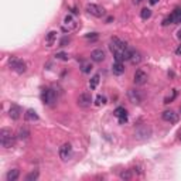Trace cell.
Listing matches in <instances>:
<instances>
[{
    "mask_svg": "<svg viewBox=\"0 0 181 181\" xmlns=\"http://www.w3.org/2000/svg\"><path fill=\"white\" fill-rule=\"evenodd\" d=\"M133 81H135L136 85H144L147 82V74L141 69H137L135 72V77H133Z\"/></svg>",
    "mask_w": 181,
    "mask_h": 181,
    "instance_id": "11",
    "label": "cell"
},
{
    "mask_svg": "<svg viewBox=\"0 0 181 181\" xmlns=\"http://www.w3.org/2000/svg\"><path fill=\"white\" fill-rule=\"evenodd\" d=\"M127 96H129V101L135 105H140L143 102V95H141V92L137 91V89H129Z\"/></svg>",
    "mask_w": 181,
    "mask_h": 181,
    "instance_id": "7",
    "label": "cell"
},
{
    "mask_svg": "<svg viewBox=\"0 0 181 181\" xmlns=\"http://www.w3.org/2000/svg\"><path fill=\"white\" fill-rule=\"evenodd\" d=\"M177 34H178V38H181V30H180V31H178V33H177Z\"/></svg>",
    "mask_w": 181,
    "mask_h": 181,
    "instance_id": "37",
    "label": "cell"
},
{
    "mask_svg": "<svg viewBox=\"0 0 181 181\" xmlns=\"http://www.w3.org/2000/svg\"><path fill=\"white\" fill-rule=\"evenodd\" d=\"M105 103H106V96H103V95H98V96H96L95 105L101 106V105H105Z\"/></svg>",
    "mask_w": 181,
    "mask_h": 181,
    "instance_id": "27",
    "label": "cell"
},
{
    "mask_svg": "<svg viewBox=\"0 0 181 181\" xmlns=\"http://www.w3.org/2000/svg\"><path fill=\"white\" fill-rule=\"evenodd\" d=\"M180 112H181V107H180Z\"/></svg>",
    "mask_w": 181,
    "mask_h": 181,
    "instance_id": "39",
    "label": "cell"
},
{
    "mask_svg": "<svg viewBox=\"0 0 181 181\" xmlns=\"http://www.w3.org/2000/svg\"><path fill=\"white\" fill-rule=\"evenodd\" d=\"M86 12H88L89 14L95 16V17H103L105 13H106L102 6H99V4H93V3L86 6Z\"/></svg>",
    "mask_w": 181,
    "mask_h": 181,
    "instance_id": "6",
    "label": "cell"
},
{
    "mask_svg": "<svg viewBox=\"0 0 181 181\" xmlns=\"http://www.w3.org/2000/svg\"><path fill=\"white\" fill-rule=\"evenodd\" d=\"M129 61L132 62V64H139V62L141 61V55H140V52L136 51V50L130 48V57H129Z\"/></svg>",
    "mask_w": 181,
    "mask_h": 181,
    "instance_id": "16",
    "label": "cell"
},
{
    "mask_svg": "<svg viewBox=\"0 0 181 181\" xmlns=\"http://www.w3.org/2000/svg\"><path fill=\"white\" fill-rule=\"evenodd\" d=\"M170 23L173 24H181V9H177L169 16Z\"/></svg>",
    "mask_w": 181,
    "mask_h": 181,
    "instance_id": "15",
    "label": "cell"
},
{
    "mask_svg": "<svg viewBox=\"0 0 181 181\" xmlns=\"http://www.w3.org/2000/svg\"><path fill=\"white\" fill-rule=\"evenodd\" d=\"M113 115L116 117H122V116H125V115H127V112H126V109L123 106H119V107H116L113 111Z\"/></svg>",
    "mask_w": 181,
    "mask_h": 181,
    "instance_id": "24",
    "label": "cell"
},
{
    "mask_svg": "<svg viewBox=\"0 0 181 181\" xmlns=\"http://www.w3.org/2000/svg\"><path fill=\"white\" fill-rule=\"evenodd\" d=\"M24 117H26V120H31V122H34V120H38V115L36 113L33 109H28V111L24 113Z\"/></svg>",
    "mask_w": 181,
    "mask_h": 181,
    "instance_id": "19",
    "label": "cell"
},
{
    "mask_svg": "<svg viewBox=\"0 0 181 181\" xmlns=\"http://www.w3.org/2000/svg\"><path fill=\"white\" fill-rule=\"evenodd\" d=\"M126 122H127V115H125V116L119 117V123H120V125H123V123H126Z\"/></svg>",
    "mask_w": 181,
    "mask_h": 181,
    "instance_id": "33",
    "label": "cell"
},
{
    "mask_svg": "<svg viewBox=\"0 0 181 181\" xmlns=\"http://www.w3.org/2000/svg\"><path fill=\"white\" fill-rule=\"evenodd\" d=\"M55 58H58V60H62V61H68V54H65V52H57L55 54Z\"/></svg>",
    "mask_w": 181,
    "mask_h": 181,
    "instance_id": "29",
    "label": "cell"
},
{
    "mask_svg": "<svg viewBox=\"0 0 181 181\" xmlns=\"http://www.w3.org/2000/svg\"><path fill=\"white\" fill-rule=\"evenodd\" d=\"M119 177L122 178V180L129 181V180H132L133 174H132V171H130V170H123V171H122V173H120V174H119Z\"/></svg>",
    "mask_w": 181,
    "mask_h": 181,
    "instance_id": "23",
    "label": "cell"
},
{
    "mask_svg": "<svg viewBox=\"0 0 181 181\" xmlns=\"http://www.w3.org/2000/svg\"><path fill=\"white\" fill-rule=\"evenodd\" d=\"M55 37H57V33H55V31H50V33L47 34V38H45L47 45L51 47L52 43H54V40H55Z\"/></svg>",
    "mask_w": 181,
    "mask_h": 181,
    "instance_id": "22",
    "label": "cell"
},
{
    "mask_svg": "<svg viewBox=\"0 0 181 181\" xmlns=\"http://www.w3.org/2000/svg\"><path fill=\"white\" fill-rule=\"evenodd\" d=\"M149 3H150L151 6H154V4H157V3H159V0H149Z\"/></svg>",
    "mask_w": 181,
    "mask_h": 181,
    "instance_id": "35",
    "label": "cell"
},
{
    "mask_svg": "<svg viewBox=\"0 0 181 181\" xmlns=\"http://www.w3.org/2000/svg\"><path fill=\"white\" fill-rule=\"evenodd\" d=\"M85 37L86 38H91V40H96V38H98V34H96V33H91V34H86Z\"/></svg>",
    "mask_w": 181,
    "mask_h": 181,
    "instance_id": "32",
    "label": "cell"
},
{
    "mask_svg": "<svg viewBox=\"0 0 181 181\" xmlns=\"http://www.w3.org/2000/svg\"><path fill=\"white\" fill-rule=\"evenodd\" d=\"M163 120H166L169 123H177L178 122V115L174 111H164L161 113Z\"/></svg>",
    "mask_w": 181,
    "mask_h": 181,
    "instance_id": "12",
    "label": "cell"
},
{
    "mask_svg": "<svg viewBox=\"0 0 181 181\" xmlns=\"http://www.w3.org/2000/svg\"><path fill=\"white\" fill-rule=\"evenodd\" d=\"M19 177H20V170L19 169H12V170H9L7 174H6L7 181H16Z\"/></svg>",
    "mask_w": 181,
    "mask_h": 181,
    "instance_id": "17",
    "label": "cell"
},
{
    "mask_svg": "<svg viewBox=\"0 0 181 181\" xmlns=\"http://www.w3.org/2000/svg\"><path fill=\"white\" fill-rule=\"evenodd\" d=\"M99 79H101V75L99 74H95L92 78H91V81H89V88L91 89H95L96 86H98L99 83Z\"/></svg>",
    "mask_w": 181,
    "mask_h": 181,
    "instance_id": "20",
    "label": "cell"
},
{
    "mask_svg": "<svg viewBox=\"0 0 181 181\" xmlns=\"http://www.w3.org/2000/svg\"><path fill=\"white\" fill-rule=\"evenodd\" d=\"M0 143H2V146L4 149H12L16 143L14 133L10 129H7V127H3V129L0 130Z\"/></svg>",
    "mask_w": 181,
    "mask_h": 181,
    "instance_id": "2",
    "label": "cell"
},
{
    "mask_svg": "<svg viewBox=\"0 0 181 181\" xmlns=\"http://www.w3.org/2000/svg\"><path fill=\"white\" fill-rule=\"evenodd\" d=\"M91 103H92V96H91V93L83 92L78 96V105L81 107H89Z\"/></svg>",
    "mask_w": 181,
    "mask_h": 181,
    "instance_id": "10",
    "label": "cell"
},
{
    "mask_svg": "<svg viewBox=\"0 0 181 181\" xmlns=\"http://www.w3.org/2000/svg\"><path fill=\"white\" fill-rule=\"evenodd\" d=\"M112 72H113L115 75H122L123 72H125V67H123V64L120 61H116L113 65H112Z\"/></svg>",
    "mask_w": 181,
    "mask_h": 181,
    "instance_id": "18",
    "label": "cell"
},
{
    "mask_svg": "<svg viewBox=\"0 0 181 181\" xmlns=\"http://www.w3.org/2000/svg\"><path fill=\"white\" fill-rule=\"evenodd\" d=\"M175 54H177V55H181V45L177 47V50H175Z\"/></svg>",
    "mask_w": 181,
    "mask_h": 181,
    "instance_id": "34",
    "label": "cell"
},
{
    "mask_svg": "<svg viewBox=\"0 0 181 181\" xmlns=\"http://www.w3.org/2000/svg\"><path fill=\"white\" fill-rule=\"evenodd\" d=\"M109 48L113 52L115 60L116 61H125V60H129L130 57V48L126 45V43H123L119 38H112L111 44H109Z\"/></svg>",
    "mask_w": 181,
    "mask_h": 181,
    "instance_id": "1",
    "label": "cell"
},
{
    "mask_svg": "<svg viewBox=\"0 0 181 181\" xmlns=\"http://www.w3.org/2000/svg\"><path fill=\"white\" fill-rule=\"evenodd\" d=\"M19 136H20V139H27L28 136H30V132H28L26 127H21L19 132Z\"/></svg>",
    "mask_w": 181,
    "mask_h": 181,
    "instance_id": "28",
    "label": "cell"
},
{
    "mask_svg": "<svg viewBox=\"0 0 181 181\" xmlns=\"http://www.w3.org/2000/svg\"><path fill=\"white\" fill-rule=\"evenodd\" d=\"M9 67L12 68L13 71H16L17 74H24L26 69H27L26 62L23 61V60L17 58V57H12V58L9 60Z\"/></svg>",
    "mask_w": 181,
    "mask_h": 181,
    "instance_id": "3",
    "label": "cell"
},
{
    "mask_svg": "<svg viewBox=\"0 0 181 181\" xmlns=\"http://www.w3.org/2000/svg\"><path fill=\"white\" fill-rule=\"evenodd\" d=\"M91 60H92L93 62H102L105 60V51L101 48L93 50V51L91 52Z\"/></svg>",
    "mask_w": 181,
    "mask_h": 181,
    "instance_id": "13",
    "label": "cell"
},
{
    "mask_svg": "<svg viewBox=\"0 0 181 181\" xmlns=\"http://www.w3.org/2000/svg\"><path fill=\"white\" fill-rule=\"evenodd\" d=\"M68 43H69V37H64L61 41H60V45H61V47H65Z\"/></svg>",
    "mask_w": 181,
    "mask_h": 181,
    "instance_id": "31",
    "label": "cell"
},
{
    "mask_svg": "<svg viewBox=\"0 0 181 181\" xmlns=\"http://www.w3.org/2000/svg\"><path fill=\"white\" fill-rule=\"evenodd\" d=\"M81 71H82L83 74L91 72V71H92V64L89 61H82V64H81Z\"/></svg>",
    "mask_w": 181,
    "mask_h": 181,
    "instance_id": "21",
    "label": "cell"
},
{
    "mask_svg": "<svg viewBox=\"0 0 181 181\" xmlns=\"http://www.w3.org/2000/svg\"><path fill=\"white\" fill-rule=\"evenodd\" d=\"M71 156H72V146L69 143L62 144L60 147V157H61V160L67 161V160L71 159Z\"/></svg>",
    "mask_w": 181,
    "mask_h": 181,
    "instance_id": "8",
    "label": "cell"
},
{
    "mask_svg": "<svg viewBox=\"0 0 181 181\" xmlns=\"http://www.w3.org/2000/svg\"><path fill=\"white\" fill-rule=\"evenodd\" d=\"M150 136H151V129L147 125H140L135 130V139H137V140H146Z\"/></svg>",
    "mask_w": 181,
    "mask_h": 181,
    "instance_id": "5",
    "label": "cell"
},
{
    "mask_svg": "<svg viewBox=\"0 0 181 181\" xmlns=\"http://www.w3.org/2000/svg\"><path fill=\"white\" fill-rule=\"evenodd\" d=\"M175 96H177V91H175V89H173V95L171 96H169V98H166L164 99V103H170V102H173L175 99Z\"/></svg>",
    "mask_w": 181,
    "mask_h": 181,
    "instance_id": "30",
    "label": "cell"
},
{
    "mask_svg": "<svg viewBox=\"0 0 181 181\" xmlns=\"http://www.w3.org/2000/svg\"><path fill=\"white\" fill-rule=\"evenodd\" d=\"M9 116L13 120H17L21 116V107L17 106V105H12V107H10V111H9Z\"/></svg>",
    "mask_w": 181,
    "mask_h": 181,
    "instance_id": "14",
    "label": "cell"
},
{
    "mask_svg": "<svg viewBox=\"0 0 181 181\" xmlns=\"http://www.w3.org/2000/svg\"><path fill=\"white\" fill-rule=\"evenodd\" d=\"M41 101H43L45 105L51 106V105H54V103H55V101H57V92L54 91V89H51V88L44 89L43 93H41Z\"/></svg>",
    "mask_w": 181,
    "mask_h": 181,
    "instance_id": "4",
    "label": "cell"
},
{
    "mask_svg": "<svg viewBox=\"0 0 181 181\" xmlns=\"http://www.w3.org/2000/svg\"><path fill=\"white\" fill-rule=\"evenodd\" d=\"M38 178V171L36 170V171H31L30 174H27V177H26V181H36Z\"/></svg>",
    "mask_w": 181,
    "mask_h": 181,
    "instance_id": "26",
    "label": "cell"
},
{
    "mask_svg": "<svg viewBox=\"0 0 181 181\" xmlns=\"http://www.w3.org/2000/svg\"><path fill=\"white\" fill-rule=\"evenodd\" d=\"M75 27H77V21H75V19L72 17L71 14L65 16V19H64V23H62V30L64 31H72L75 30Z\"/></svg>",
    "mask_w": 181,
    "mask_h": 181,
    "instance_id": "9",
    "label": "cell"
},
{
    "mask_svg": "<svg viewBox=\"0 0 181 181\" xmlns=\"http://www.w3.org/2000/svg\"><path fill=\"white\" fill-rule=\"evenodd\" d=\"M140 17H141L143 20H149V19L151 17V10H150V9H143V10L140 12Z\"/></svg>",
    "mask_w": 181,
    "mask_h": 181,
    "instance_id": "25",
    "label": "cell"
},
{
    "mask_svg": "<svg viewBox=\"0 0 181 181\" xmlns=\"http://www.w3.org/2000/svg\"><path fill=\"white\" fill-rule=\"evenodd\" d=\"M141 2H143V0H133V3L135 4H139V3H141Z\"/></svg>",
    "mask_w": 181,
    "mask_h": 181,
    "instance_id": "36",
    "label": "cell"
},
{
    "mask_svg": "<svg viewBox=\"0 0 181 181\" xmlns=\"http://www.w3.org/2000/svg\"><path fill=\"white\" fill-rule=\"evenodd\" d=\"M178 140H180V141H181V132H180V133H178Z\"/></svg>",
    "mask_w": 181,
    "mask_h": 181,
    "instance_id": "38",
    "label": "cell"
}]
</instances>
